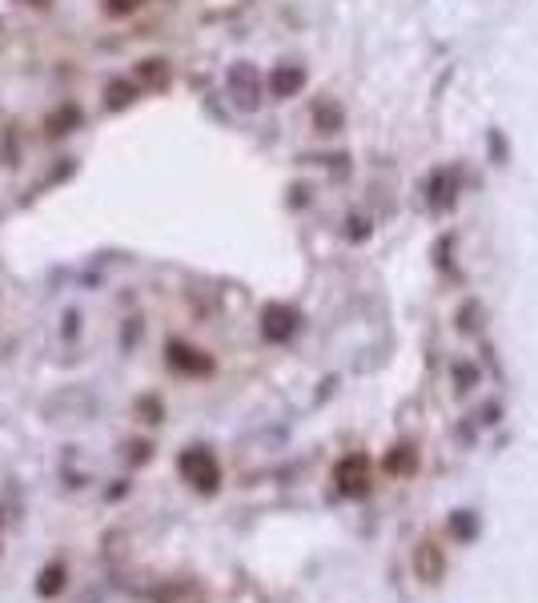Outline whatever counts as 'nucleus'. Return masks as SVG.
Instances as JSON below:
<instances>
[{"label":"nucleus","instance_id":"6","mask_svg":"<svg viewBox=\"0 0 538 603\" xmlns=\"http://www.w3.org/2000/svg\"><path fill=\"white\" fill-rule=\"evenodd\" d=\"M386 471H394V475H410V471H414V454H410V446H398V451L386 459Z\"/></svg>","mask_w":538,"mask_h":603},{"label":"nucleus","instance_id":"8","mask_svg":"<svg viewBox=\"0 0 538 603\" xmlns=\"http://www.w3.org/2000/svg\"><path fill=\"white\" fill-rule=\"evenodd\" d=\"M109 93H112V97H109V105H112V109H117V105H125V85H112Z\"/></svg>","mask_w":538,"mask_h":603},{"label":"nucleus","instance_id":"7","mask_svg":"<svg viewBox=\"0 0 538 603\" xmlns=\"http://www.w3.org/2000/svg\"><path fill=\"white\" fill-rule=\"evenodd\" d=\"M298 85H301V73H298V68H282V73L273 76V89L282 93V97H285V93H293Z\"/></svg>","mask_w":538,"mask_h":603},{"label":"nucleus","instance_id":"2","mask_svg":"<svg viewBox=\"0 0 538 603\" xmlns=\"http://www.w3.org/2000/svg\"><path fill=\"white\" fill-rule=\"evenodd\" d=\"M334 482L345 499H362L370 490V459L366 454H345L334 471Z\"/></svg>","mask_w":538,"mask_h":603},{"label":"nucleus","instance_id":"1","mask_svg":"<svg viewBox=\"0 0 538 603\" xmlns=\"http://www.w3.org/2000/svg\"><path fill=\"white\" fill-rule=\"evenodd\" d=\"M181 475H185V482H193L197 490H217L221 467H217V459L205 446H189V451L181 454Z\"/></svg>","mask_w":538,"mask_h":603},{"label":"nucleus","instance_id":"3","mask_svg":"<svg viewBox=\"0 0 538 603\" xmlns=\"http://www.w3.org/2000/svg\"><path fill=\"white\" fill-rule=\"evenodd\" d=\"M414 572H418V580L426 583H438L442 572H446V559H442V551L434 547V543H422L418 555H414Z\"/></svg>","mask_w":538,"mask_h":603},{"label":"nucleus","instance_id":"5","mask_svg":"<svg viewBox=\"0 0 538 603\" xmlns=\"http://www.w3.org/2000/svg\"><path fill=\"white\" fill-rule=\"evenodd\" d=\"M290 334H293V310L269 306V310H265V338L282 342V338H290Z\"/></svg>","mask_w":538,"mask_h":603},{"label":"nucleus","instance_id":"4","mask_svg":"<svg viewBox=\"0 0 538 603\" xmlns=\"http://www.w3.org/2000/svg\"><path fill=\"white\" fill-rule=\"evenodd\" d=\"M229 85H233V93H241V105H246V109H254L257 105V76H254V68H249V65H238V68H233V73H229Z\"/></svg>","mask_w":538,"mask_h":603}]
</instances>
